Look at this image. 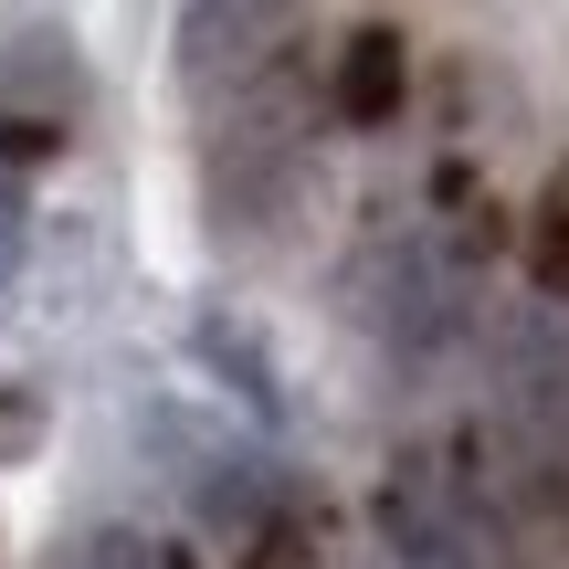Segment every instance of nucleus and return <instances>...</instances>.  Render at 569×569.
Wrapping results in <instances>:
<instances>
[{"mask_svg": "<svg viewBox=\"0 0 569 569\" xmlns=\"http://www.w3.org/2000/svg\"><path fill=\"white\" fill-rule=\"evenodd\" d=\"M296 42V0H190L180 21V74L201 96H232V84H264Z\"/></svg>", "mask_w": 569, "mask_h": 569, "instance_id": "obj_1", "label": "nucleus"}, {"mask_svg": "<svg viewBox=\"0 0 569 569\" xmlns=\"http://www.w3.org/2000/svg\"><path fill=\"white\" fill-rule=\"evenodd\" d=\"M53 148H63L53 117H0V169H32V159H53Z\"/></svg>", "mask_w": 569, "mask_h": 569, "instance_id": "obj_7", "label": "nucleus"}, {"mask_svg": "<svg viewBox=\"0 0 569 569\" xmlns=\"http://www.w3.org/2000/svg\"><path fill=\"white\" fill-rule=\"evenodd\" d=\"M411 96V42L390 32V21H369V32L338 42V74H327V106H338L348 127H390Z\"/></svg>", "mask_w": 569, "mask_h": 569, "instance_id": "obj_4", "label": "nucleus"}, {"mask_svg": "<svg viewBox=\"0 0 569 569\" xmlns=\"http://www.w3.org/2000/svg\"><path fill=\"white\" fill-rule=\"evenodd\" d=\"M359 296H369L359 317L380 327V338H401V348H422L432 327H443V296H453V284H443V264H432L422 243H411V253H390V264H380V274L359 284Z\"/></svg>", "mask_w": 569, "mask_h": 569, "instance_id": "obj_5", "label": "nucleus"}, {"mask_svg": "<svg viewBox=\"0 0 569 569\" xmlns=\"http://www.w3.org/2000/svg\"><path fill=\"white\" fill-rule=\"evenodd\" d=\"M53 569H148V549L138 538H84V549H63Z\"/></svg>", "mask_w": 569, "mask_h": 569, "instance_id": "obj_8", "label": "nucleus"}, {"mask_svg": "<svg viewBox=\"0 0 569 569\" xmlns=\"http://www.w3.org/2000/svg\"><path fill=\"white\" fill-rule=\"evenodd\" d=\"M507 422L549 465H569V317H549V306L507 327Z\"/></svg>", "mask_w": 569, "mask_h": 569, "instance_id": "obj_3", "label": "nucleus"}, {"mask_svg": "<svg viewBox=\"0 0 569 569\" xmlns=\"http://www.w3.org/2000/svg\"><path fill=\"white\" fill-rule=\"evenodd\" d=\"M528 274H538V296H569V169H559V190H549V201H538Z\"/></svg>", "mask_w": 569, "mask_h": 569, "instance_id": "obj_6", "label": "nucleus"}, {"mask_svg": "<svg viewBox=\"0 0 569 569\" xmlns=\"http://www.w3.org/2000/svg\"><path fill=\"white\" fill-rule=\"evenodd\" d=\"M380 549H390V569H475L465 486H453L443 465H422V453H411V465L380 486Z\"/></svg>", "mask_w": 569, "mask_h": 569, "instance_id": "obj_2", "label": "nucleus"}, {"mask_svg": "<svg viewBox=\"0 0 569 569\" xmlns=\"http://www.w3.org/2000/svg\"><path fill=\"white\" fill-rule=\"evenodd\" d=\"M21 264V190H11V169H0V284H11Z\"/></svg>", "mask_w": 569, "mask_h": 569, "instance_id": "obj_9", "label": "nucleus"}]
</instances>
